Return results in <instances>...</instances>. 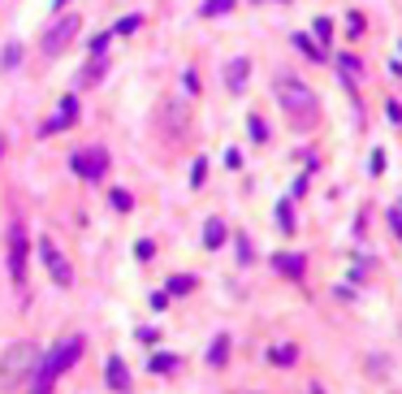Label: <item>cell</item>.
Returning <instances> with one entry per match:
<instances>
[{"label": "cell", "mask_w": 402, "mask_h": 394, "mask_svg": "<svg viewBox=\"0 0 402 394\" xmlns=\"http://www.w3.org/2000/svg\"><path fill=\"white\" fill-rule=\"evenodd\" d=\"M251 135H256V139H268V130H264V121H260V117H251Z\"/></svg>", "instance_id": "cell-26"}, {"label": "cell", "mask_w": 402, "mask_h": 394, "mask_svg": "<svg viewBox=\"0 0 402 394\" xmlns=\"http://www.w3.org/2000/svg\"><path fill=\"white\" fill-rule=\"evenodd\" d=\"M272 91H277V100L290 117H312L316 113V95L307 83H298V79H277L272 83Z\"/></svg>", "instance_id": "cell-3"}, {"label": "cell", "mask_w": 402, "mask_h": 394, "mask_svg": "<svg viewBox=\"0 0 402 394\" xmlns=\"http://www.w3.org/2000/svg\"><path fill=\"white\" fill-rule=\"evenodd\" d=\"M152 252H156L152 243H147V238H139V247H134V256H139V260H147V256H152Z\"/></svg>", "instance_id": "cell-25"}, {"label": "cell", "mask_w": 402, "mask_h": 394, "mask_svg": "<svg viewBox=\"0 0 402 394\" xmlns=\"http://www.w3.org/2000/svg\"><path fill=\"white\" fill-rule=\"evenodd\" d=\"M83 334H69V338H61L57 347H48V355H39L35 360V368H31V377H27V394H53V386H57V377L61 373H69L74 364L83 360Z\"/></svg>", "instance_id": "cell-1"}, {"label": "cell", "mask_w": 402, "mask_h": 394, "mask_svg": "<svg viewBox=\"0 0 402 394\" xmlns=\"http://www.w3.org/2000/svg\"><path fill=\"white\" fill-rule=\"evenodd\" d=\"M307 394H324V390H320V386H312V390H307Z\"/></svg>", "instance_id": "cell-29"}, {"label": "cell", "mask_w": 402, "mask_h": 394, "mask_svg": "<svg viewBox=\"0 0 402 394\" xmlns=\"http://www.w3.org/2000/svg\"><path fill=\"white\" fill-rule=\"evenodd\" d=\"M225 360H230V338L221 334V338H212V347H208V364H212V368H221Z\"/></svg>", "instance_id": "cell-13"}, {"label": "cell", "mask_w": 402, "mask_h": 394, "mask_svg": "<svg viewBox=\"0 0 402 394\" xmlns=\"http://www.w3.org/2000/svg\"><path fill=\"white\" fill-rule=\"evenodd\" d=\"M134 27H139V18H121V22H117V35H130Z\"/></svg>", "instance_id": "cell-24"}, {"label": "cell", "mask_w": 402, "mask_h": 394, "mask_svg": "<svg viewBox=\"0 0 402 394\" xmlns=\"http://www.w3.org/2000/svg\"><path fill=\"white\" fill-rule=\"evenodd\" d=\"M61 5H69V0H57V9H61Z\"/></svg>", "instance_id": "cell-30"}, {"label": "cell", "mask_w": 402, "mask_h": 394, "mask_svg": "<svg viewBox=\"0 0 402 394\" xmlns=\"http://www.w3.org/2000/svg\"><path fill=\"white\" fill-rule=\"evenodd\" d=\"M272 264H277L282 269V273H290V278H303V256H272Z\"/></svg>", "instance_id": "cell-14"}, {"label": "cell", "mask_w": 402, "mask_h": 394, "mask_svg": "<svg viewBox=\"0 0 402 394\" xmlns=\"http://www.w3.org/2000/svg\"><path fill=\"white\" fill-rule=\"evenodd\" d=\"M221 243H225V221H221V217H208V221H204V247L216 252Z\"/></svg>", "instance_id": "cell-10"}, {"label": "cell", "mask_w": 402, "mask_h": 394, "mask_svg": "<svg viewBox=\"0 0 402 394\" xmlns=\"http://www.w3.org/2000/svg\"><path fill=\"white\" fill-rule=\"evenodd\" d=\"M18 61H22V48H18V43H13V48H5V57H0V65L9 69V65H18Z\"/></svg>", "instance_id": "cell-23"}, {"label": "cell", "mask_w": 402, "mask_h": 394, "mask_svg": "<svg viewBox=\"0 0 402 394\" xmlns=\"http://www.w3.org/2000/svg\"><path fill=\"white\" fill-rule=\"evenodd\" d=\"M294 48H298V53H307L312 61H320V57H324V48H320V43H312L307 35H294Z\"/></svg>", "instance_id": "cell-18"}, {"label": "cell", "mask_w": 402, "mask_h": 394, "mask_svg": "<svg viewBox=\"0 0 402 394\" xmlns=\"http://www.w3.org/2000/svg\"><path fill=\"white\" fill-rule=\"evenodd\" d=\"M247 69H251V65H247V57H238V61H230V87H234V91H238V87L247 83Z\"/></svg>", "instance_id": "cell-17"}, {"label": "cell", "mask_w": 402, "mask_h": 394, "mask_svg": "<svg viewBox=\"0 0 402 394\" xmlns=\"http://www.w3.org/2000/svg\"><path fill=\"white\" fill-rule=\"evenodd\" d=\"M190 290H195V278H190V273H173L165 294H190Z\"/></svg>", "instance_id": "cell-16"}, {"label": "cell", "mask_w": 402, "mask_h": 394, "mask_svg": "<svg viewBox=\"0 0 402 394\" xmlns=\"http://www.w3.org/2000/svg\"><path fill=\"white\" fill-rule=\"evenodd\" d=\"M104 65H109V61H104V53H95V61H91L87 69H78V83H83V87L99 83V74H104Z\"/></svg>", "instance_id": "cell-12"}, {"label": "cell", "mask_w": 402, "mask_h": 394, "mask_svg": "<svg viewBox=\"0 0 402 394\" xmlns=\"http://www.w3.org/2000/svg\"><path fill=\"white\" fill-rule=\"evenodd\" d=\"M39 260H43L48 278H53L57 286H74V269H69V260L61 256V247H57L53 238H43V243H39Z\"/></svg>", "instance_id": "cell-6"}, {"label": "cell", "mask_w": 402, "mask_h": 394, "mask_svg": "<svg viewBox=\"0 0 402 394\" xmlns=\"http://www.w3.org/2000/svg\"><path fill=\"white\" fill-rule=\"evenodd\" d=\"M74 35H78V18H74V13L57 18L53 27L43 31V53H48V57H57V53H65V43H69Z\"/></svg>", "instance_id": "cell-7"}, {"label": "cell", "mask_w": 402, "mask_h": 394, "mask_svg": "<svg viewBox=\"0 0 402 394\" xmlns=\"http://www.w3.org/2000/svg\"><path fill=\"white\" fill-rule=\"evenodd\" d=\"M27 252H31L27 226H22V221H13V226H9V278H13L18 286L27 282Z\"/></svg>", "instance_id": "cell-5"}, {"label": "cell", "mask_w": 402, "mask_h": 394, "mask_svg": "<svg viewBox=\"0 0 402 394\" xmlns=\"http://www.w3.org/2000/svg\"><path fill=\"white\" fill-rule=\"evenodd\" d=\"M204 174H208V161L199 156V161L190 165V186H204Z\"/></svg>", "instance_id": "cell-20"}, {"label": "cell", "mask_w": 402, "mask_h": 394, "mask_svg": "<svg viewBox=\"0 0 402 394\" xmlns=\"http://www.w3.org/2000/svg\"><path fill=\"white\" fill-rule=\"evenodd\" d=\"M104 377H109V386H113L117 394H125V390H130V368H125V360H121V355H109V364H104Z\"/></svg>", "instance_id": "cell-9"}, {"label": "cell", "mask_w": 402, "mask_h": 394, "mask_svg": "<svg viewBox=\"0 0 402 394\" xmlns=\"http://www.w3.org/2000/svg\"><path fill=\"white\" fill-rule=\"evenodd\" d=\"M338 65H342V69H346V74H359V61H355V57H342V61H338Z\"/></svg>", "instance_id": "cell-27"}, {"label": "cell", "mask_w": 402, "mask_h": 394, "mask_svg": "<svg viewBox=\"0 0 402 394\" xmlns=\"http://www.w3.org/2000/svg\"><path fill=\"white\" fill-rule=\"evenodd\" d=\"M234 0H204V18H216V13H230Z\"/></svg>", "instance_id": "cell-19"}, {"label": "cell", "mask_w": 402, "mask_h": 394, "mask_svg": "<svg viewBox=\"0 0 402 394\" xmlns=\"http://www.w3.org/2000/svg\"><path fill=\"white\" fill-rule=\"evenodd\" d=\"M139 342H160V334H156V330H147V325H143V330H139Z\"/></svg>", "instance_id": "cell-28"}, {"label": "cell", "mask_w": 402, "mask_h": 394, "mask_svg": "<svg viewBox=\"0 0 402 394\" xmlns=\"http://www.w3.org/2000/svg\"><path fill=\"white\" fill-rule=\"evenodd\" d=\"M268 360L286 368V364H294V360H298V347H294V342H282V347H272V351H268Z\"/></svg>", "instance_id": "cell-15"}, {"label": "cell", "mask_w": 402, "mask_h": 394, "mask_svg": "<svg viewBox=\"0 0 402 394\" xmlns=\"http://www.w3.org/2000/svg\"><path fill=\"white\" fill-rule=\"evenodd\" d=\"M178 368H182V360L178 355H147V373H178Z\"/></svg>", "instance_id": "cell-11"}, {"label": "cell", "mask_w": 402, "mask_h": 394, "mask_svg": "<svg viewBox=\"0 0 402 394\" xmlns=\"http://www.w3.org/2000/svg\"><path fill=\"white\" fill-rule=\"evenodd\" d=\"M109 200H113V208H121V212H130V204H134V200H130V191H113Z\"/></svg>", "instance_id": "cell-21"}, {"label": "cell", "mask_w": 402, "mask_h": 394, "mask_svg": "<svg viewBox=\"0 0 402 394\" xmlns=\"http://www.w3.org/2000/svg\"><path fill=\"white\" fill-rule=\"evenodd\" d=\"M312 31H316V39H320V43H329V35H333L329 18H316V27H312Z\"/></svg>", "instance_id": "cell-22"}, {"label": "cell", "mask_w": 402, "mask_h": 394, "mask_svg": "<svg viewBox=\"0 0 402 394\" xmlns=\"http://www.w3.org/2000/svg\"><path fill=\"white\" fill-rule=\"evenodd\" d=\"M35 360H39V351H35V342H13V347L0 355V381L5 386H27V377H31V368H35Z\"/></svg>", "instance_id": "cell-2"}, {"label": "cell", "mask_w": 402, "mask_h": 394, "mask_svg": "<svg viewBox=\"0 0 402 394\" xmlns=\"http://www.w3.org/2000/svg\"><path fill=\"white\" fill-rule=\"evenodd\" d=\"M69 169H74L83 182H99V178L109 174V152H104L99 143H95V147H83V152L69 156Z\"/></svg>", "instance_id": "cell-4"}, {"label": "cell", "mask_w": 402, "mask_h": 394, "mask_svg": "<svg viewBox=\"0 0 402 394\" xmlns=\"http://www.w3.org/2000/svg\"><path fill=\"white\" fill-rule=\"evenodd\" d=\"M74 117H78V95H65V100H61V109H57V117L53 121H48V126H43V135H57V130H65V126H74Z\"/></svg>", "instance_id": "cell-8"}, {"label": "cell", "mask_w": 402, "mask_h": 394, "mask_svg": "<svg viewBox=\"0 0 402 394\" xmlns=\"http://www.w3.org/2000/svg\"><path fill=\"white\" fill-rule=\"evenodd\" d=\"M0 152H5V139H0Z\"/></svg>", "instance_id": "cell-31"}]
</instances>
